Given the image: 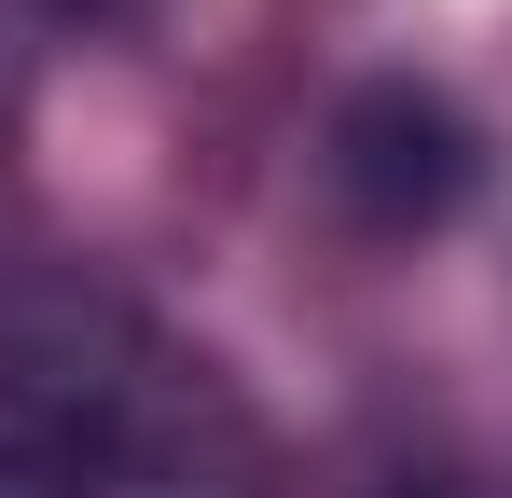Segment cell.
Masks as SVG:
<instances>
[{
    "label": "cell",
    "instance_id": "6da1fadb",
    "mask_svg": "<svg viewBox=\"0 0 512 498\" xmlns=\"http://www.w3.org/2000/svg\"><path fill=\"white\" fill-rule=\"evenodd\" d=\"M0 498H277L250 388L111 277H0Z\"/></svg>",
    "mask_w": 512,
    "mask_h": 498
},
{
    "label": "cell",
    "instance_id": "7a4b0ae2",
    "mask_svg": "<svg viewBox=\"0 0 512 498\" xmlns=\"http://www.w3.org/2000/svg\"><path fill=\"white\" fill-rule=\"evenodd\" d=\"M333 180L374 222H443V208L471 194V125H457L443 97H416V83H374L333 125Z\"/></svg>",
    "mask_w": 512,
    "mask_h": 498
},
{
    "label": "cell",
    "instance_id": "3957f363",
    "mask_svg": "<svg viewBox=\"0 0 512 498\" xmlns=\"http://www.w3.org/2000/svg\"><path fill=\"white\" fill-rule=\"evenodd\" d=\"M56 14H70V0H0V70H14V56H42V42H56Z\"/></svg>",
    "mask_w": 512,
    "mask_h": 498
},
{
    "label": "cell",
    "instance_id": "277c9868",
    "mask_svg": "<svg viewBox=\"0 0 512 498\" xmlns=\"http://www.w3.org/2000/svg\"><path fill=\"white\" fill-rule=\"evenodd\" d=\"M402 498H457V485H402Z\"/></svg>",
    "mask_w": 512,
    "mask_h": 498
}]
</instances>
